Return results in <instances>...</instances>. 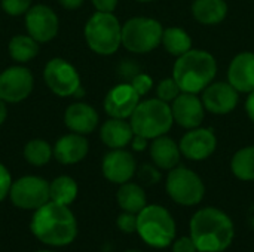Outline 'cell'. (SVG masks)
<instances>
[{"instance_id":"obj_1","label":"cell","mask_w":254,"mask_h":252,"mask_svg":"<svg viewBox=\"0 0 254 252\" xmlns=\"http://www.w3.org/2000/svg\"><path fill=\"white\" fill-rule=\"evenodd\" d=\"M30 232L39 242L52 248H63L74 242L77 220L68 206L49 201L34 211Z\"/></svg>"},{"instance_id":"obj_2","label":"cell","mask_w":254,"mask_h":252,"mask_svg":"<svg viewBox=\"0 0 254 252\" xmlns=\"http://www.w3.org/2000/svg\"><path fill=\"white\" fill-rule=\"evenodd\" d=\"M189 236L198 252H225L234 242L235 226L225 211L207 206L192 215Z\"/></svg>"},{"instance_id":"obj_3","label":"cell","mask_w":254,"mask_h":252,"mask_svg":"<svg viewBox=\"0 0 254 252\" xmlns=\"http://www.w3.org/2000/svg\"><path fill=\"white\" fill-rule=\"evenodd\" d=\"M217 62L214 56L201 49H190L177 58L173 77L180 86L182 92L198 94L202 92L216 77Z\"/></svg>"},{"instance_id":"obj_4","label":"cell","mask_w":254,"mask_h":252,"mask_svg":"<svg viewBox=\"0 0 254 252\" xmlns=\"http://www.w3.org/2000/svg\"><path fill=\"white\" fill-rule=\"evenodd\" d=\"M177 226L171 212L161 205H146L137 214V235L141 241L156 250L171 247L176 239Z\"/></svg>"},{"instance_id":"obj_5","label":"cell","mask_w":254,"mask_h":252,"mask_svg":"<svg viewBox=\"0 0 254 252\" xmlns=\"http://www.w3.org/2000/svg\"><path fill=\"white\" fill-rule=\"evenodd\" d=\"M129 123L135 135L155 140L171 129L174 119L168 102H164L159 98H150L138 102L129 117Z\"/></svg>"},{"instance_id":"obj_6","label":"cell","mask_w":254,"mask_h":252,"mask_svg":"<svg viewBox=\"0 0 254 252\" xmlns=\"http://www.w3.org/2000/svg\"><path fill=\"white\" fill-rule=\"evenodd\" d=\"M83 33L89 49L98 55H112L122 45V25L113 13H94Z\"/></svg>"},{"instance_id":"obj_7","label":"cell","mask_w":254,"mask_h":252,"mask_svg":"<svg viewBox=\"0 0 254 252\" xmlns=\"http://www.w3.org/2000/svg\"><path fill=\"white\" fill-rule=\"evenodd\" d=\"M164 28L159 21L146 16H135L122 25V45L134 53H147L162 42Z\"/></svg>"},{"instance_id":"obj_8","label":"cell","mask_w":254,"mask_h":252,"mask_svg":"<svg viewBox=\"0 0 254 252\" xmlns=\"http://www.w3.org/2000/svg\"><path fill=\"white\" fill-rule=\"evenodd\" d=\"M165 190L171 201L182 206H195L205 196L204 181L195 171L186 166H176L168 172Z\"/></svg>"},{"instance_id":"obj_9","label":"cell","mask_w":254,"mask_h":252,"mask_svg":"<svg viewBox=\"0 0 254 252\" xmlns=\"http://www.w3.org/2000/svg\"><path fill=\"white\" fill-rule=\"evenodd\" d=\"M9 199L13 206L25 211H36L49 199V183L37 175H25L12 183Z\"/></svg>"},{"instance_id":"obj_10","label":"cell","mask_w":254,"mask_h":252,"mask_svg":"<svg viewBox=\"0 0 254 252\" xmlns=\"http://www.w3.org/2000/svg\"><path fill=\"white\" fill-rule=\"evenodd\" d=\"M43 79L48 88L58 97H74L80 85L77 70L63 58H52L43 70Z\"/></svg>"},{"instance_id":"obj_11","label":"cell","mask_w":254,"mask_h":252,"mask_svg":"<svg viewBox=\"0 0 254 252\" xmlns=\"http://www.w3.org/2000/svg\"><path fill=\"white\" fill-rule=\"evenodd\" d=\"M33 86V74L24 65H12L0 73V98L6 102L24 101L31 94Z\"/></svg>"},{"instance_id":"obj_12","label":"cell","mask_w":254,"mask_h":252,"mask_svg":"<svg viewBox=\"0 0 254 252\" xmlns=\"http://www.w3.org/2000/svg\"><path fill=\"white\" fill-rule=\"evenodd\" d=\"M25 28L39 43L51 42L60 30V19L55 10L46 4H34L25 13Z\"/></svg>"},{"instance_id":"obj_13","label":"cell","mask_w":254,"mask_h":252,"mask_svg":"<svg viewBox=\"0 0 254 252\" xmlns=\"http://www.w3.org/2000/svg\"><path fill=\"white\" fill-rule=\"evenodd\" d=\"M182 156L189 160H205L208 159L217 147V138L210 128H193L189 129L179 143Z\"/></svg>"},{"instance_id":"obj_14","label":"cell","mask_w":254,"mask_h":252,"mask_svg":"<svg viewBox=\"0 0 254 252\" xmlns=\"http://www.w3.org/2000/svg\"><path fill=\"white\" fill-rule=\"evenodd\" d=\"M202 104L213 114H228L238 105V91L229 82H211L202 91Z\"/></svg>"},{"instance_id":"obj_15","label":"cell","mask_w":254,"mask_h":252,"mask_svg":"<svg viewBox=\"0 0 254 252\" xmlns=\"http://www.w3.org/2000/svg\"><path fill=\"white\" fill-rule=\"evenodd\" d=\"M101 171L106 180L113 184L128 183L137 172L134 156L125 149H115L109 151L101 163Z\"/></svg>"},{"instance_id":"obj_16","label":"cell","mask_w":254,"mask_h":252,"mask_svg":"<svg viewBox=\"0 0 254 252\" xmlns=\"http://www.w3.org/2000/svg\"><path fill=\"white\" fill-rule=\"evenodd\" d=\"M140 95L131 83H121L112 88L104 98V110L110 117L129 119L140 102Z\"/></svg>"},{"instance_id":"obj_17","label":"cell","mask_w":254,"mask_h":252,"mask_svg":"<svg viewBox=\"0 0 254 252\" xmlns=\"http://www.w3.org/2000/svg\"><path fill=\"white\" fill-rule=\"evenodd\" d=\"M171 113L174 122L186 129L198 128L205 114V107L202 104V100L196 97V94L190 92H182L171 105Z\"/></svg>"},{"instance_id":"obj_18","label":"cell","mask_w":254,"mask_h":252,"mask_svg":"<svg viewBox=\"0 0 254 252\" xmlns=\"http://www.w3.org/2000/svg\"><path fill=\"white\" fill-rule=\"evenodd\" d=\"M54 157L63 165H76L83 160L88 154L89 144L85 135L71 132L65 134L57 140L55 146L52 147Z\"/></svg>"},{"instance_id":"obj_19","label":"cell","mask_w":254,"mask_h":252,"mask_svg":"<svg viewBox=\"0 0 254 252\" xmlns=\"http://www.w3.org/2000/svg\"><path fill=\"white\" fill-rule=\"evenodd\" d=\"M228 82L238 91L250 94L254 91V53L241 52L229 64Z\"/></svg>"},{"instance_id":"obj_20","label":"cell","mask_w":254,"mask_h":252,"mask_svg":"<svg viewBox=\"0 0 254 252\" xmlns=\"http://www.w3.org/2000/svg\"><path fill=\"white\" fill-rule=\"evenodd\" d=\"M64 123L71 132L88 135L98 126V113L86 102H74L65 108Z\"/></svg>"},{"instance_id":"obj_21","label":"cell","mask_w":254,"mask_h":252,"mask_svg":"<svg viewBox=\"0 0 254 252\" xmlns=\"http://www.w3.org/2000/svg\"><path fill=\"white\" fill-rule=\"evenodd\" d=\"M150 157L153 165L164 171H171L179 166L182 151L179 144L167 135L158 137L150 144Z\"/></svg>"},{"instance_id":"obj_22","label":"cell","mask_w":254,"mask_h":252,"mask_svg":"<svg viewBox=\"0 0 254 252\" xmlns=\"http://www.w3.org/2000/svg\"><path fill=\"white\" fill-rule=\"evenodd\" d=\"M134 137V131L131 128V123L125 119H116L110 117L106 120L100 129V138L104 146L109 149H125L128 144H131V140Z\"/></svg>"},{"instance_id":"obj_23","label":"cell","mask_w":254,"mask_h":252,"mask_svg":"<svg viewBox=\"0 0 254 252\" xmlns=\"http://www.w3.org/2000/svg\"><path fill=\"white\" fill-rule=\"evenodd\" d=\"M228 4L225 0H195L192 4L193 18L204 25H214L225 19Z\"/></svg>"},{"instance_id":"obj_24","label":"cell","mask_w":254,"mask_h":252,"mask_svg":"<svg viewBox=\"0 0 254 252\" xmlns=\"http://www.w3.org/2000/svg\"><path fill=\"white\" fill-rule=\"evenodd\" d=\"M116 201L122 211L132 212V214H138L147 205L144 189L140 184H135L131 181L121 184L116 193Z\"/></svg>"},{"instance_id":"obj_25","label":"cell","mask_w":254,"mask_h":252,"mask_svg":"<svg viewBox=\"0 0 254 252\" xmlns=\"http://www.w3.org/2000/svg\"><path fill=\"white\" fill-rule=\"evenodd\" d=\"M79 193L77 183L68 175H60L49 183V199L55 203L70 206Z\"/></svg>"},{"instance_id":"obj_26","label":"cell","mask_w":254,"mask_h":252,"mask_svg":"<svg viewBox=\"0 0 254 252\" xmlns=\"http://www.w3.org/2000/svg\"><path fill=\"white\" fill-rule=\"evenodd\" d=\"M7 49L13 61L18 64H25L39 53V42L28 34H18L10 39Z\"/></svg>"},{"instance_id":"obj_27","label":"cell","mask_w":254,"mask_h":252,"mask_svg":"<svg viewBox=\"0 0 254 252\" xmlns=\"http://www.w3.org/2000/svg\"><path fill=\"white\" fill-rule=\"evenodd\" d=\"M165 50L174 56H182L192 49L190 36L180 27H168L162 33V42Z\"/></svg>"},{"instance_id":"obj_28","label":"cell","mask_w":254,"mask_h":252,"mask_svg":"<svg viewBox=\"0 0 254 252\" xmlns=\"http://www.w3.org/2000/svg\"><path fill=\"white\" fill-rule=\"evenodd\" d=\"M232 174L241 181H254V146L238 150L231 160Z\"/></svg>"},{"instance_id":"obj_29","label":"cell","mask_w":254,"mask_h":252,"mask_svg":"<svg viewBox=\"0 0 254 252\" xmlns=\"http://www.w3.org/2000/svg\"><path fill=\"white\" fill-rule=\"evenodd\" d=\"M24 159L33 165V166H43L46 163H49V160L54 157V150L49 146L48 141L36 138V140H30L25 147H24Z\"/></svg>"},{"instance_id":"obj_30","label":"cell","mask_w":254,"mask_h":252,"mask_svg":"<svg viewBox=\"0 0 254 252\" xmlns=\"http://www.w3.org/2000/svg\"><path fill=\"white\" fill-rule=\"evenodd\" d=\"M182 94L180 86L177 85V82L174 80V77H168L159 82L158 88H156V98H159L164 102H173L179 95Z\"/></svg>"},{"instance_id":"obj_31","label":"cell","mask_w":254,"mask_h":252,"mask_svg":"<svg viewBox=\"0 0 254 252\" xmlns=\"http://www.w3.org/2000/svg\"><path fill=\"white\" fill-rule=\"evenodd\" d=\"M31 7V0H1V9L10 16H21Z\"/></svg>"},{"instance_id":"obj_32","label":"cell","mask_w":254,"mask_h":252,"mask_svg":"<svg viewBox=\"0 0 254 252\" xmlns=\"http://www.w3.org/2000/svg\"><path fill=\"white\" fill-rule=\"evenodd\" d=\"M116 226L125 235L137 233V214L122 211V214L116 218Z\"/></svg>"},{"instance_id":"obj_33","label":"cell","mask_w":254,"mask_h":252,"mask_svg":"<svg viewBox=\"0 0 254 252\" xmlns=\"http://www.w3.org/2000/svg\"><path fill=\"white\" fill-rule=\"evenodd\" d=\"M131 85L135 89V92L140 97H143L153 88V79L146 73H138L131 79Z\"/></svg>"},{"instance_id":"obj_34","label":"cell","mask_w":254,"mask_h":252,"mask_svg":"<svg viewBox=\"0 0 254 252\" xmlns=\"http://www.w3.org/2000/svg\"><path fill=\"white\" fill-rule=\"evenodd\" d=\"M138 178L146 186H153L161 180V174L158 171V166L155 165H143L138 169Z\"/></svg>"},{"instance_id":"obj_35","label":"cell","mask_w":254,"mask_h":252,"mask_svg":"<svg viewBox=\"0 0 254 252\" xmlns=\"http://www.w3.org/2000/svg\"><path fill=\"white\" fill-rule=\"evenodd\" d=\"M12 175L9 172V169L0 163V202H3L6 198H9V192L12 187Z\"/></svg>"},{"instance_id":"obj_36","label":"cell","mask_w":254,"mask_h":252,"mask_svg":"<svg viewBox=\"0 0 254 252\" xmlns=\"http://www.w3.org/2000/svg\"><path fill=\"white\" fill-rule=\"evenodd\" d=\"M173 252H198L195 242L190 236H182L179 239H174L171 244Z\"/></svg>"},{"instance_id":"obj_37","label":"cell","mask_w":254,"mask_h":252,"mask_svg":"<svg viewBox=\"0 0 254 252\" xmlns=\"http://www.w3.org/2000/svg\"><path fill=\"white\" fill-rule=\"evenodd\" d=\"M97 12H107L113 13V10L118 6V0H91Z\"/></svg>"},{"instance_id":"obj_38","label":"cell","mask_w":254,"mask_h":252,"mask_svg":"<svg viewBox=\"0 0 254 252\" xmlns=\"http://www.w3.org/2000/svg\"><path fill=\"white\" fill-rule=\"evenodd\" d=\"M147 141H149L147 138L134 134V137H132V140H131V147H132V150H135V151H143V150L147 149Z\"/></svg>"},{"instance_id":"obj_39","label":"cell","mask_w":254,"mask_h":252,"mask_svg":"<svg viewBox=\"0 0 254 252\" xmlns=\"http://www.w3.org/2000/svg\"><path fill=\"white\" fill-rule=\"evenodd\" d=\"M246 110H247V114L249 117L252 119V122H254V91H252L247 97V101H246Z\"/></svg>"},{"instance_id":"obj_40","label":"cell","mask_w":254,"mask_h":252,"mask_svg":"<svg viewBox=\"0 0 254 252\" xmlns=\"http://www.w3.org/2000/svg\"><path fill=\"white\" fill-rule=\"evenodd\" d=\"M58 1H60V4H61L63 7L70 9V10L77 9V7H80V6L83 4V0H58Z\"/></svg>"},{"instance_id":"obj_41","label":"cell","mask_w":254,"mask_h":252,"mask_svg":"<svg viewBox=\"0 0 254 252\" xmlns=\"http://www.w3.org/2000/svg\"><path fill=\"white\" fill-rule=\"evenodd\" d=\"M6 117H7V108H6V101H3V100L0 98V125H3V123H4Z\"/></svg>"},{"instance_id":"obj_42","label":"cell","mask_w":254,"mask_h":252,"mask_svg":"<svg viewBox=\"0 0 254 252\" xmlns=\"http://www.w3.org/2000/svg\"><path fill=\"white\" fill-rule=\"evenodd\" d=\"M124 252H144V251H141V250H127V251H124Z\"/></svg>"},{"instance_id":"obj_43","label":"cell","mask_w":254,"mask_h":252,"mask_svg":"<svg viewBox=\"0 0 254 252\" xmlns=\"http://www.w3.org/2000/svg\"><path fill=\"white\" fill-rule=\"evenodd\" d=\"M34 252H55V251H52V250H39V251H34Z\"/></svg>"},{"instance_id":"obj_44","label":"cell","mask_w":254,"mask_h":252,"mask_svg":"<svg viewBox=\"0 0 254 252\" xmlns=\"http://www.w3.org/2000/svg\"><path fill=\"white\" fill-rule=\"evenodd\" d=\"M138 1H152V0H138Z\"/></svg>"}]
</instances>
